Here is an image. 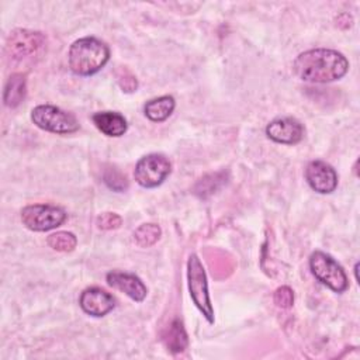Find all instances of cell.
Returning a JSON list of instances; mask_svg holds the SVG:
<instances>
[{
	"label": "cell",
	"instance_id": "cell-1",
	"mask_svg": "<svg viewBox=\"0 0 360 360\" xmlns=\"http://www.w3.org/2000/svg\"><path fill=\"white\" fill-rule=\"evenodd\" d=\"M292 70L304 82L329 83L347 73L349 62L335 49L315 48L300 53L292 63Z\"/></svg>",
	"mask_w": 360,
	"mask_h": 360
},
{
	"label": "cell",
	"instance_id": "cell-2",
	"mask_svg": "<svg viewBox=\"0 0 360 360\" xmlns=\"http://www.w3.org/2000/svg\"><path fill=\"white\" fill-rule=\"evenodd\" d=\"M110 59V48L105 42L94 38L84 37L76 39L68 52L69 68L75 75L91 76L97 73Z\"/></svg>",
	"mask_w": 360,
	"mask_h": 360
},
{
	"label": "cell",
	"instance_id": "cell-3",
	"mask_svg": "<svg viewBox=\"0 0 360 360\" xmlns=\"http://www.w3.org/2000/svg\"><path fill=\"white\" fill-rule=\"evenodd\" d=\"M187 284L194 305L210 323H214V308L210 300L207 274L200 257L194 253L187 260Z\"/></svg>",
	"mask_w": 360,
	"mask_h": 360
},
{
	"label": "cell",
	"instance_id": "cell-4",
	"mask_svg": "<svg viewBox=\"0 0 360 360\" xmlns=\"http://www.w3.org/2000/svg\"><path fill=\"white\" fill-rule=\"evenodd\" d=\"M31 121L38 128L59 135L73 134L79 129V121L73 114L51 104L34 107L31 111Z\"/></svg>",
	"mask_w": 360,
	"mask_h": 360
},
{
	"label": "cell",
	"instance_id": "cell-5",
	"mask_svg": "<svg viewBox=\"0 0 360 360\" xmlns=\"http://www.w3.org/2000/svg\"><path fill=\"white\" fill-rule=\"evenodd\" d=\"M309 269L318 281L329 287L332 291L343 292L347 290V276L343 267L330 255L315 250L309 256Z\"/></svg>",
	"mask_w": 360,
	"mask_h": 360
},
{
	"label": "cell",
	"instance_id": "cell-6",
	"mask_svg": "<svg viewBox=\"0 0 360 360\" xmlns=\"http://www.w3.org/2000/svg\"><path fill=\"white\" fill-rule=\"evenodd\" d=\"M66 221V212L49 204L27 205L21 211V222L35 232H45L60 226Z\"/></svg>",
	"mask_w": 360,
	"mask_h": 360
},
{
	"label": "cell",
	"instance_id": "cell-7",
	"mask_svg": "<svg viewBox=\"0 0 360 360\" xmlns=\"http://www.w3.org/2000/svg\"><path fill=\"white\" fill-rule=\"evenodd\" d=\"M46 44L42 32L30 30H14L6 44V52L13 62H21L38 55Z\"/></svg>",
	"mask_w": 360,
	"mask_h": 360
},
{
	"label": "cell",
	"instance_id": "cell-8",
	"mask_svg": "<svg viewBox=\"0 0 360 360\" xmlns=\"http://www.w3.org/2000/svg\"><path fill=\"white\" fill-rule=\"evenodd\" d=\"M172 172V165L165 155L149 153L141 158L135 166L134 177L145 188L160 186Z\"/></svg>",
	"mask_w": 360,
	"mask_h": 360
},
{
	"label": "cell",
	"instance_id": "cell-9",
	"mask_svg": "<svg viewBox=\"0 0 360 360\" xmlns=\"http://www.w3.org/2000/svg\"><path fill=\"white\" fill-rule=\"evenodd\" d=\"M305 179L312 190L321 194H329L338 187V173L323 160H312L305 169Z\"/></svg>",
	"mask_w": 360,
	"mask_h": 360
},
{
	"label": "cell",
	"instance_id": "cell-10",
	"mask_svg": "<svg viewBox=\"0 0 360 360\" xmlns=\"http://www.w3.org/2000/svg\"><path fill=\"white\" fill-rule=\"evenodd\" d=\"M266 134L271 141L277 143L295 145L304 136V127L295 118L283 117L276 118L270 124H267Z\"/></svg>",
	"mask_w": 360,
	"mask_h": 360
},
{
	"label": "cell",
	"instance_id": "cell-11",
	"mask_svg": "<svg viewBox=\"0 0 360 360\" xmlns=\"http://www.w3.org/2000/svg\"><path fill=\"white\" fill-rule=\"evenodd\" d=\"M82 309L91 316H104L115 307L114 297L100 287L86 288L79 298Z\"/></svg>",
	"mask_w": 360,
	"mask_h": 360
},
{
	"label": "cell",
	"instance_id": "cell-12",
	"mask_svg": "<svg viewBox=\"0 0 360 360\" xmlns=\"http://www.w3.org/2000/svg\"><path fill=\"white\" fill-rule=\"evenodd\" d=\"M107 284L124 292L136 302H142L148 295V288L143 284V281L138 276L131 273L112 270L107 274Z\"/></svg>",
	"mask_w": 360,
	"mask_h": 360
},
{
	"label": "cell",
	"instance_id": "cell-13",
	"mask_svg": "<svg viewBox=\"0 0 360 360\" xmlns=\"http://www.w3.org/2000/svg\"><path fill=\"white\" fill-rule=\"evenodd\" d=\"M94 125L107 136L118 138L127 132L128 124L124 115L115 111H100L91 117Z\"/></svg>",
	"mask_w": 360,
	"mask_h": 360
},
{
	"label": "cell",
	"instance_id": "cell-14",
	"mask_svg": "<svg viewBox=\"0 0 360 360\" xmlns=\"http://www.w3.org/2000/svg\"><path fill=\"white\" fill-rule=\"evenodd\" d=\"M174 107H176V101L172 96H162V97L149 100L143 107V112L150 121L162 122L172 115V112L174 111Z\"/></svg>",
	"mask_w": 360,
	"mask_h": 360
},
{
	"label": "cell",
	"instance_id": "cell-15",
	"mask_svg": "<svg viewBox=\"0 0 360 360\" xmlns=\"http://www.w3.org/2000/svg\"><path fill=\"white\" fill-rule=\"evenodd\" d=\"M163 340L166 347L172 353H180L183 352L188 345V336L183 326V322L180 319H173L169 328L166 329L163 335Z\"/></svg>",
	"mask_w": 360,
	"mask_h": 360
},
{
	"label": "cell",
	"instance_id": "cell-16",
	"mask_svg": "<svg viewBox=\"0 0 360 360\" xmlns=\"http://www.w3.org/2000/svg\"><path fill=\"white\" fill-rule=\"evenodd\" d=\"M27 90V82L25 76L22 73H14L7 80V84L4 87V104L10 108L17 107L25 97Z\"/></svg>",
	"mask_w": 360,
	"mask_h": 360
},
{
	"label": "cell",
	"instance_id": "cell-17",
	"mask_svg": "<svg viewBox=\"0 0 360 360\" xmlns=\"http://www.w3.org/2000/svg\"><path fill=\"white\" fill-rule=\"evenodd\" d=\"M226 181V174L224 172L219 173H211L204 176L197 181L194 186V194H197L201 198H207L208 195L214 194L218 188H221Z\"/></svg>",
	"mask_w": 360,
	"mask_h": 360
},
{
	"label": "cell",
	"instance_id": "cell-18",
	"mask_svg": "<svg viewBox=\"0 0 360 360\" xmlns=\"http://www.w3.org/2000/svg\"><path fill=\"white\" fill-rule=\"evenodd\" d=\"M162 235V229L156 224H143L134 232L135 243L141 248H149L155 245Z\"/></svg>",
	"mask_w": 360,
	"mask_h": 360
},
{
	"label": "cell",
	"instance_id": "cell-19",
	"mask_svg": "<svg viewBox=\"0 0 360 360\" xmlns=\"http://www.w3.org/2000/svg\"><path fill=\"white\" fill-rule=\"evenodd\" d=\"M46 242L53 250L58 252H72L77 245L76 236L68 231H59L49 235Z\"/></svg>",
	"mask_w": 360,
	"mask_h": 360
},
{
	"label": "cell",
	"instance_id": "cell-20",
	"mask_svg": "<svg viewBox=\"0 0 360 360\" xmlns=\"http://www.w3.org/2000/svg\"><path fill=\"white\" fill-rule=\"evenodd\" d=\"M103 180L104 183L112 190V191H117V193H122L128 188V179L124 173H121L117 167L114 166H110L108 169L104 170V174H103Z\"/></svg>",
	"mask_w": 360,
	"mask_h": 360
},
{
	"label": "cell",
	"instance_id": "cell-21",
	"mask_svg": "<svg viewBox=\"0 0 360 360\" xmlns=\"http://www.w3.org/2000/svg\"><path fill=\"white\" fill-rule=\"evenodd\" d=\"M115 77H117V83L122 89V91L132 93L136 90L138 80H136L135 75H132V72L129 69H127L125 66H120L115 70Z\"/></svg>",
	"mask_w": 360,
	"mask_h": 360
},
{
	"label": "cell",
	"instance_id": "cell-22",
	"mask_svg": "<svg viewBox=\"0 0 360 360\" xmlns=\"http://www.w3.org/2000/svg\"><path fill=\"white\" fill-rule=\"evenodd\" d=\"M273 301L278 308H283V309L291 308L294 304V292L288 285H281L274 291Z\"/></svg>",
	"mask_w": 360,
	"mask_h": 360
},
{
	"label": "cell",
	"instance_id": "cell-23",
	"mask_svg": "<svg viewBox=\"0 0 360 360\" xmlns=\"http://www.w3.org/2000/svg\"><path fill=\"white\" fill-rule=\"evenodd\" d=\"M96 224H97V226L100 229H104V231L117 229V228L121 226L122 218L118 214H115V212H104V214L97 217Z\"/></svg>",
	"mask_w": 360,
	"mask_h": 360
}]
</instances>
